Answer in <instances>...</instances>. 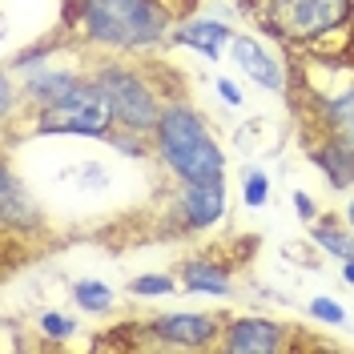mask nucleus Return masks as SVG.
Returning <instances> with one entry per match:
<instances>
[{
	"label": "nucleus",
	"instance_id": "obj_13",
	"mask_svg": "<svg viewBox=\"0 0 354 354\" xmlns=\"http://www.w3.org/2000/svg\"><path fill=\"white\" fill-rule=\"evenodd\" d=\"M169 37L177 44H185V48H198L205 61H221V48L234 41V32L221 21H185V24H177Z\"/></svg>",
	"mask_w": 354,
	"mask_h": 354
},
{
	"label": "nucleus",
	"instance_id": "obj_6",
	"mask_svg": "<svg viewBox=\"0 0 354 354\" xmlns=\"http://www.w3.org/2000/svg\"><path fill=\"white\" fill-rule=\"evenodd\" d=\"M310 109L322 125V137L354 145V65H342V81L334 88H314Z\"/></svg>",
	"mask_w": 354,
	"mask_h": 354
},
{
	"label": "nucleus",
	"instance_id": "obj_7",
	"mask_svg": "<svg viewBox=\"0 0 354 354\" xmlns=\"http://www.w3.org/2000/svg\"><path fill=\"white\" fill-rule=\"evenodd\" d=\"M290 346V330L270 318H234L221 330V351L230 354H278Z\"/></svg>",
	"mask_w": 354,
	"mask_h": 354
},
{
	"label": "nucleus",
	"instance_id": "obj_4",
	"mask_svg": "<svg viewBox=\"0 0 354 354\" xmlns=\"http://www.w3.org/2000/svg\"><path fill=\"white\" fill-rule=\"evenodd\" d=\"M113 125H117V113L105 88L97 85V77H81L61 101L41 105L32 121L41 137H109Z\"/></svg>",
	"mask_w": 354,
	"mask_h": 354
},
{
	"label": "nucleus",
	"instance_id": "obj_12",
	"mask_svg": "<svg viewBox=\"0 0 354 354\" xmlns=\"http://www.w3.org/2000/svg\"><path fill=\"white\" fill-rule=\"evenodd\" d=\"M77 81H81V77H77V73H68V68H53V65H37V61H28L24 101H32L37 109H41V105H53V101H61Z\"/></svg>",
	"mask_w": 354,
	"mask_h": 354
},
{
	"label": "nucleus",
	"instance_id": "obj_19",
	"mask_svg": "<svg viewBox=\"0 0 354 354\" xmlns=\"http://www.w3.org/2000/svg\"><path fill=\"white\" fill-rule=\"evenodd\" d=\"M242 201L250 205V209H262L266 201H270V177L262 174V169H245V177H242Z\"/></svg>",
	"mask_w": 354,
	"mask_h": 354
},
{
	"label": "nucleus",
	"instance_id": "obj_23",
	"mask_svg": "<svg viewBox=\"0 0 354 354\" xmlns=\"http://www.w3.org/2000/svg\"><path fill=\"white\" fill-rule=\"evenodd\" d=\"M294 209H298V218H302V221H314V218H318V209H314L310 194H302V189L294 194Z\"/></svg>",
	"mask_w": 354,
	"mask_h": 354
},
{
	"label": "nucleus",
	"instance_id": "obj_11",
	"mask_svg": "<svg viewBox=\"0 0 354 354\" xmlns=\"http://www.w3.org/2000/svg\"><path fill=\"white\" fill-rule=\"evenodd\" d=\"M0 221H4L8 234H32V230H41V209H37L32 194L21 185V177H17L12 165L0 169Z\"/></svg>",
	"mask_w": 354,
	"mask_h": 354
},
{
	"label": "nucleus",
	"instance_id": "obj_8",
	"mask_svg": "<svg viewBox=\"0 0 354 354\" xmlns=\"http://www.w3.org/2000/svg\"><path fill=\"white\" fill-rule=\"evenodd\" d=\"M177 218L185 230H209L225 218V181H185L177 194Z\"/></svg>",
	"mask_w": 354,
	"mask_h": 354
},
{
	"label": "nucleus",
	"instance_id": "obj_5",
	"mask_svg": "<svg viewBox=\"0 0 354 354\" xmlns=\"http://www.w3.org/2000/svg\"><path fill=\"white\" fill-rule=\"evenodd\" d=\"M97 85L105 88V97L113 101L117 125L153 137L165 105H161V97L149 88V81H145L141 73H133V68H125V65H101L97 68Z\"/></svg>",
	"mask_w": 354,
	"mask_h": 354
},
{
	"label": "nucleus",
	"instance_id": "obj_20",
	"mask_svg": "<svg viewBox=\"0 0 354 354\" xmlns=\"http://www.w3.org/2000/svg\"><path fill=\"white\" fill-rule=\"evenodd\" d=\"M310 314H314L318 322H326V326H342V322H346V310L338 306L334 298H326V294L310 298Z\"/></svg>",
	"mask_w": 354,
	"mask_h": 354
},
{
	"label": "nucleus",
	"instance_id": "obj_2",
	"mask_svg": "<svg viewBox=\"0 0 354 354\" xmlns=\"http://www.w3.org/2000/svg\"><path fill=\"white\" fill-rule=\"evenodd\" d=\"M157 153L165 161V169L185 185V181H225V153L209 137L205 121L189 105H165L161 121L153 129Z\"/></svg>",
	"mask_w": 354,
	"mask_h": 354
},
{
	"label": "nucleus",
	"instance_id": "obj_22",
	"mask_svg": "<svg viewBox=\"0 0 354 354\" xmlns=\"http://www.w3.org/2000/svg\"><path fill=\"white\" fill-rule=\"evenodd\" d=\"M218 97L230 105V109H238V105H242V88L234 85L230 77H218Z\"/></svg>",
	"mask_w": 354,
	"mask_h": 354
},
{
	"label": "nucleus",
	"instance_id": "obj_18",
	"mask_svg": "<svg viewBox=\"0 0 354 354\" xmlns=\"http://www.w3.org/2000/svg\"><path fill=\"white\" fill-rule=\"evenodd\" d=\"M174 290L177 278H169V274H141L129 282V294H137V298H169Z\"/></svg>",
	"mask_w": 354,
	"mask_h": 354
},
{
	"label": "nucleus",
	"instance_id": "obj_3",
	"mask_svg": "<svg viewBox=\"0 0 354 354\" xmlns=\"http://www.w3.org/2000/svg\"><path fill=\"white\" fill-rule=\"evenodd\" d=\"M354 21V0H270L262 8L266 32L290 48H314L322 37L342 32Z\"/></svg>",
	"mask_w": 354,
	"mask_h": 354
},
{
	"label": "nucleus",
	"instance_id": "obj_17",
	"mask_svg": "<svg viewBox=\"0 0 354 354\" xmlns=\"http://www.w3.org/2000/svg\"><path fill=\"white\" fill-rule=\"evenodd\" d=\"M73 298H77V306L88 310V314L113 310V290L105 286V282H97V278H81V282L73 286Z\"/></svg>",
	"mask_w": 354,
	"mask_h": 354
},
{
	"label": "nucleus",
	"instance_id": "obj_24",
	"mask_svg": "<svg viewBox=\"0 0 354 354\" xmlns=\"http://www.w3.org/2000/svg\"><path fill=\"white\" fill-rule=\"evenodd\" d=\"M342 282H351V286H354V258H351V262H342Z\"/></svg>",
	"mask_w": 354,
	"mask_h": 354
},
{
	"label": "nucleus",
	"instance_id": "obj_21",
	"mask_svg": "<svg viewBox=\"0 0 354 354\" xmlns=\"http://www.w3.org/2000/svg\"><path fill=\"white\" fill-rule=\"evenodd\" d=\"M41 330L48 334V338H73L77 322H73L68 314H57V310H48V314H41Z\"/></svg>",
	"mask_w": 354,
	"mask_h": 354
},
{
	"label": "nucleus",
	"instance_id": "obj_15",
	"mask_svg": "<svg viewBox=\"0 0 354 354\" xmlns=\"http://www.w3.org/2000/svg\"><path fill=\"white\" fill-rule=\"evenodd\" d=\"M181 286L189 290V294H214V298H225L234 282H230V274L221 270V266L205 262V258H194V262L181 266Z\"/></svg>",
	"mask_w": 354,
	"mask_h": 354
},
{
	"label": "nucleus",
	"instance_id": "obj_10",
	"mask_svg": "<svg viewBox=\"0 0 354 354\" xmlns=\"http://www.w3.org/2000/svg\"><path fill=\"white\" fill-rule=\"evenodd\" d=\"M230 57H234V65L242 68L254 85L270 88V93H286V88H290V73L278 65L270 53H266L262 44H258V37L234 32V41H230Z\"/></svg>",
	"mask_w": 354,
	"mask_h": 354
},
{
	"label": "nucleus",
	"instance_id": "obj_1",
	"mask_svg": "<svg viewBox=\"0 0 354 354\" xmlns=\"http://www.w3.org/2000/svg\"><path fill=\"white\" fill-rule=\"evenodd\" d=\"M68 21L85 41L117 53L149 48L174 32L165 0H68Z\"/></svg>",
	"mask_w": 354,
	"mask_h": 354
},
{
	"label": "nucleus",
	"instance_id": "obj_14",
	"mask_svg": "<svg viewBox=\"0 0 354 354\" xmlns=\"http://www.w3.org/2000/svg\"><path fill=\"white\" fill-rule=\"evenodd\" d=\"M310 157L318 161L322 174L330 177V185H338V189L354 185V145L338 141V137H322V141L310 149Z\"/></svg>",
	"mask_w": 354,
	"mask_h": 354
},
{
	"label": "nucleus",
	"instance_id": "obj_9",
	"mask_svg": "<svg viewBox=\"0 0 354 354\" xmlns=\"http://www.w3.org/2000/svg\"><path fill=\"white\" fill-rule=\"evenodd\" d=\"M149 334L169 346H209L221 334V318L214 314H157L149 318Z\"/></svg>",
	"mask_w": 354,
	"mask_h": 354
},
{
	"label": "nucleus",
	"instance_id": "obj_25",
	"mask_svg": "<svg viewBox=\"0 0 354 354\" xmlns=\"http://www.w3.org/2000/svg\"><path fill=\"white\" fill-rule=\"evenodd\" d=\"M342 214H346V221H351V230H354V198L346 201V209H342Z\"/></svg>",
	"mask_w": 354,
	"mask_h": 354
},
{
	"label": "nucleus",
	"instance_id": "obj_16",
	"mask_svg": "<svg viewBox=\"0 0 354 354\" xmlns=\"http://www.w3.org/2000/svg\"><path fill=\"white\" fill-rule=\"evenodd\" d=\"M314 242L322 245L326 254H334V258H342V262H351L354 258V234L351 230H342V225H334V221H318L314 218Z\"/></svg>",
	"mask_w": 354,
	"mask_h": 354
}]
</instances>
